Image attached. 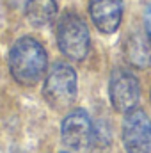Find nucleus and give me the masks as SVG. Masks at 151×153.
<instances>
[{"instance_id": "1", "label": "nucleus", "mask_w": 151, "mask_h": 153, "mask_svg": "<svg viewBox=\"0 0 151 153\" xmlns=\"http://www.w3.org/2000/svg\"><path fill=\"white\" fill-rule=\"evenodd\" d=\"M9 70L21 85H34L46 70V52L32 38H20L9 50Z\"/></svg>"}, {"instance_id": "2", "label": "nucleus", "mask_w": 151, "mask_h": 153, "mask_svg": "<svg viewBox=\"0 0 151 153\" xmlns=\"http://www.w3.org/2000/svg\"><path fill=\"white\" fill-rule=\"evenodd\" d=\"M43 94L46 102L57 111L71 107L76 98L75 70L68 64L57 62L46 75L44 85H43Z\"/></svg>"}, {"instance_id": "3", "label": "nucleus", "mask_w": 151, "mask_h": 153, "mask_svg": "<svg viewBox=\"0 0 151 153\" xmlns=\"http://www.w3.org/2000/svg\"><path fill=\"white\" fill-rule=\"evenodd\" d=\"M57 45L61 52L71 59L82 61L89 52V30L76 14H64L57 27Z\"/></svg>"}, {"instance_id": "4", "label": "nucleus", "mask_w": 151, "mask_h": 153, "mask_svg": "<svg viewBox=\"0 0 151 153\" xmlns=\"http://www.w3.org/2000/svg\"><path fill=\"white\" fill-rule=\"evenodd\" d=\"M121 132L126 153H151V121L144 111H128Z\"/></svg>"}, {"instance_id": "5", "label": "nucleus", "mask_w": 151, "mask_h": 153, "mask_svg": "<svg viewBox=\"0 0 151 153\" xmlns=\"http://www.w3.org/2000/svg\"><path fill=\"white\" fill-rule=\"evenodd\" d=\"M109 93H110V102L114 109L117 112L126 114L128 111L135 109L139 102V94H141L139 80L128 70H115L110 76Z\"/></svg>"}, {"instance_id": "6", "label": "nucleus", "mask_w": 151, "mask_h": 153, "mask_svg": "<svg viewBox=\"0 0 151 153\" xmlns=\"http://www.w3.org/2000/svg\"><path fill=\"white\" fill-rule=\"evenodd\" d=\"M62 143L71 150H84L93 141V123L85 111L76 109L64 117L61 126Z\"/></svg>"}, {"instance_id": "7", "label": "nucleus", "mask_w": 151, "mask_h": 153, "mask_svg": "<svg viewBox=\"0 0 151 153\" xmlns=\"http://www.w3.org/2000/svg\"><path fill=\"white\" fill-rule=\"evenodd\" d=\"M89 14L96 29L103 34H112L119 29L123 18V2L121 0H91Z\"/></svg>"}, {"instance_id": "8", "label": "nucleus", "mask_w": 151, "mask_h": 153, "mask_svg": "<svg viewBox=\"0 0 151 153\" xmlns=\"http://www.w3.org/2000/svg\"><path fill=\"white\" fill-rule=\"evenodd\" d=\"M25 16L34 27H44L57 16L55 0H29L25 5Z\"/></svg>"}, {"instance_id": "9", "label": "nucleus", "mask_w": 151, "mask_h": 153, "mask_svg": "<svg viewBox=\"0 0 151 153\" xmlns=\"http://www.w3.org/2000/svg\"><path fill=\"white\" fill-rule=\"evenodd\" d=\"M126 59L130 64L137 68H150L151 66V46L144 34L135 32L126 43Z\"/></svg>"}, {"instance_id": "10", "label": "nucleus", "mask_w": 151, "mask_h": 153, "mask_svg": "<svg viewBox=\"0 0 151 153\" xmlns=\"http://www.w3.org/2000/svg\"><path fill=\"white\" fill-rule=\"evenodd\" d=\"M144 27H146L148 38L151 39V5H148L146 11H144Z\"/></svg>"}, {"instance_id": "11", "label": "nucleus", "mask_w": 151, "mask_h": 153, "mask_svg": "<svg viewBox=\"0 0 151 153\" xmlns=\"http://www.w3.org/2000/svg\"><path fill=\"white\" fill-rule=\"evenodd\" d=\"M61 153H68V152H61Z\"/></svg>"}]
</instances>
